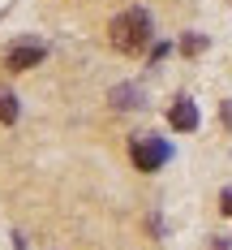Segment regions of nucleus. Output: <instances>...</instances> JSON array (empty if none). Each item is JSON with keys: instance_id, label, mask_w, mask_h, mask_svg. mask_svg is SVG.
<instances>
[{"instance_id": "nucleus-1", "label": "nucleus", "mask_w": 232, "mask_h": 250, "mask_svg": "<svg viewBox=\"0 0 232 250\" xmlns=\"http://www.w3.org/2000/svg\"><path fill=\"white\" fill-rule=\"evenodd\" d=\"M112 48L125 52V56H138V52H146V43H151L155 26H151V13L146 9H125L121 18H112Z\"/></svg>"}, {"instance_id": "nucleus-2", "label": "nucleus", "mask_w": 232, "mask_h": 250, "mask_svg": "<svg viewBox=\"0 0 232 250\" xmlns=\"http://www.w3.org/2000/svg\"><path fill=\"white\" fill-rule=\"evenodd\" d=\"M43 56H48V43H39V39H22V43H13V48H9L4 69H9V74H26V69L43 65Z\"/></svg>"}, {"instance_id": "nucleus-3", "label": "nucleus", "mask_w": 232, "mask_h": 250, "mask_svg": "<svg viewBox=\"0 0 232 250\" xmlns=\"http://www.w3.org/2000/svg\"><path fill=\"white\" fill-rule=\"evenodd\" d=\"M129 155H133V168L138 173H159V164L168 160V147L159 138H151V134H142V138H133Z\"/></svg>"}, {"instance_id": "nucleus-4", "label": "nucleus", "mask_w": 232, "mask_h": 250, "mask_svg": "<svg viewBox=\"0 0 232 250\" xmlns=\"http://www.w3.org/2000/svg\"><path fill=\"white\" fill-rule=\"evenodd\" d=\"M168 125H172L177 134H194V129H198V104L194 100H177L168 108Z\"/></svg>"}, {"instance_id": "nucleus-5", "label": "nucleus", "mask_w": 232, "mask_h": 250, "mask_svg": "<svg viewBox=\"0 0 232 250\" xmlns=\"http://www.w3.org/2000/svg\"><path fill=\"white\" fill-rule=\"evenodd\" d=\"M112 104H116V108H138V104H142V91H138V86H116V91H112Z\"/></svg>"}, {"instance_id": "nucleus-6", "label": "nucleus", "mask_w": 232, "mask_h": 250, "mask_svg": "<svg viewBox=\"0 0 232 250\" xmlns=\"http://www.w3.org/2000/svg\"><path fill=\"white\" fill-rule=\"evenodd\" d=\"M13 121H18V95L0 91V125H13Z\"/></svg>"}, {"instance_id": "nucleus-7", "label": "nucleus", "mask_w": 232, "mask_h": 250, "mask_svg": "<svg viewBox=\"0 0 232 250\" xmlns=\"http://www.w3.org/2000/svg\"><path fill=\"white\" fill-rule=\"evenodd\" d=\"M202 48H206L202 35H185V39H180V52H185V56H194V52H202Z\"/></svg>"}, {"instance_id": "nucleus-8", "label": "nucleus", "mask_w": 232, "mask_h": 250, "mask_svg": "<svg viewBox=\"0 0 232 250\" xmlns=\"http://www.w3.org/2000/svg\"><path fill=\"white\" fill-rule=\"evenodd\" d=\"M219 121H224V129H232V100L219 104Z\"/></svg>"}, {"instance_id": "nucleus-9", "label": "nucleus", "mask_w": 232, "mask_h": 250, "mask_svg": "<svg viewBox=\"0 0 232 250\" xmlns=\"http://www.w3.org/2000/svg\"><path fill=\"white\" fill-rule=\"evenodd\" d=\"M219 207H224V216H232V190H224V199H219Z\"/></svg>"}]
</instances>
